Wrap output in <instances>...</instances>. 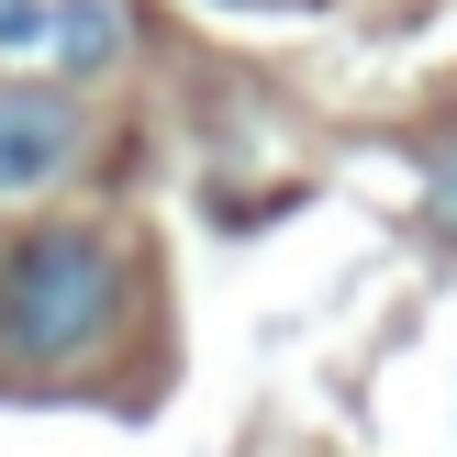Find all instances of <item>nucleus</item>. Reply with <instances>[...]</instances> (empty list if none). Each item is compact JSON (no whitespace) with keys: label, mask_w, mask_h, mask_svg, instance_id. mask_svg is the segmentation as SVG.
<instances>
[{"label":"nucleus","mask_w":457,"mask_h":457,"mask_svg":"<svg viewBox=\"0 0 457 457\" xmlns=\"http://www.w3.org/2000/svg\"><path fill=\"white\" fill-rule=\"evenodd\" d=\"M79 145H89V112L67 101V89H34V79L0 89V201L56 190V179L79 168Z\"/></svg>","instance_id":"nucleus-2"},{"label":"nucleus","mask_w":457,"mask_h":457,"mask_svg":"<svg viewBox=\"0 0 457 457\" xmlns=\"http://www.w3.org/2000/svg\"><path fill=\"white\" fill-rule=\"evenodd\" d=\"M123 312V257L89 223H34L0 245V357L12 369H67Z\"/></svg>","instance_id":"nucleus-1"},{"label":"nucleus","mask_w":457,"mask_h":457,"mask_svg":"<svg viewBox=\"0 0 457 457\" xmlns=\"http://www.w3.org/2000/svg\"><path fill=\"white\" fill-rule=\"evenodd\" d=\"M0 45H45L56 67H112L123 12L112 0H0Z\"/></svg>","instance_id":"nucleus-3"},{"label":"nucleus","mask_w":457,"mask_h":457,"mask_svg":"<svg viewBox=\"0 0 457 457\" xmlns=\"http://www.w3.org/2000/svg\"><path fill=\"white\" fill-rule=\"evenodd\" d=\"M436 235L457 245V156H446V168H436Z\"/></svg>","instance_id":"nucleus-4"}]
</instances>
